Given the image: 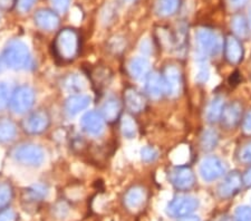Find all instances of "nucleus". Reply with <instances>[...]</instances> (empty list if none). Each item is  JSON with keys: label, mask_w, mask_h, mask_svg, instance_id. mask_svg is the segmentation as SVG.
<instances>
[{"label": "nucleus", "mask_w": 251, "mask_h": 221, "mask_svg": "<svg viewBox=\"0 0 251 221\" xmlns=\"http://www.w3.org/2000/svg\"><path fill=\"white\" fill-rule=\"evenodd\" d=\"M1 59L7 67L15 71L31 70L34 67V59L29 48L20 39H13L7 43Z\"/></svg>", "instance_id": "obj_1"}, {"label": "nucleus", "mask_w": 251, "mask_h": 221, "mask_svg": "<svg viewBox=\"0 0 251 221\" xmlns=\"http://www.w3.org/2000/svg\"><path fill=\"white\" fill-rule=\"evenodd\" d=\"M54 53L62 62H72L79 51V35L75 29L64 28L59 30L54 40Z\"/></svg>", "instance_id": "obj_2"}, {"label": "nucleus", "mask_w": 251, "mask_h": 221, "mask_svg": "<svg viewBox=\"0 0 251 221\" xmlns=\"http://www.w3.org/2000/svg\"><path fill=\"white\" fill-rule=\"evenodd\" d=\"M11 156L16 162L25 167H40L45 161V152L39 146L36 144H22L15 147L11 152Z\"/></svg>", "instance_id": "obj_3"}, {"label": "nucleus", "mask_w": 251, "mask_h": 221, "mask_svg": "<svg viewBox=\"0 0 251 221\" xmlns=\"http://www.w3.org/2000/svg\"><path fill=\"white\" fill-rule=\"evenodd\" d=\"M35 92L30 86L22 85L11 93L9 106L15 114L28 113L34 106Z\"/></svg>", "instance_id": "obj_4"}, {"label": "nucleus", "mask_w": 251, "mask_h": 221, "mask_svg": "<svg viewBox=\"0 0 251 221\" xmlns=\"http://www.w3.org/2000/svg\"><path fill=\"white\" fill-rule=\"evenodd\" d=\"M197 43L202 53L208 56L219 55L224 47V42L220 36L208 28H202L198 30Z\"/></svg>", "instance_id": "obj_5"}, {"label": "nucleus", "mask_w": 251, "mask_h": 221, "mask_svg": "<svg viewBox=\"0 0 251 221\" xmlns=\"http://www.w3.org/2000/svg\"><path fill=\"white\" fill-rule=\"evenodd\" d=\"M199 207V200L194 196H176L168 203L167 214L172 218H183L190 216Z\"/></svg>", "instance_id": "obj_6"}, {"label": "nucleus", "mask_w": 251, "mask_h": 221, "mask_svg": "<svg viewBox=\"0 0 251 221\" xmlns=\"http://www.w3.org/2000/svg\"><path fill=\"white\" fill-rule=\"evenodd\" d=\"M50 124V116L45 110H36L23 121V128L28 134L37 135L47 131Z\"/></svg>", "instance_id": "obj_7"}, {"label": "nucleus", "mask_w": 251, "mask_h": 221, "mask_svg": "<svg viewBox=\"0 0 251 221\" xmlns=\"http://www.w3.org/2000/svg\"><path fill=\"white\" fill-rule=\"evenodd\" d=\"M162 83H163V93L171 98H177L183 87L181 71L174 65L167 66L162 75Z\"/></svg>", "instance_id": "obj_8"}, {"label": "nucleus", "mask_w": 251, "mask_h": 221, "mask_svg": "<svg viewBox=\"0 0 251 221\" xmlns=\"http://www.w3.org/2000/svg\"><path fill=\"white\" fill-rule=\"evenodd\" d=\"M226 168L224 161L218 156H206L201 161L199 172L201 178L206 182H212L226 174Z\"/></svg>", "instance_id": "obj_9"}, {"label": "nucleus", "mask_w": 251, "mask_h": 221, "mask_svg": "<svg viewBox=\"0 0 251 221\" xmlns=\"http://www.w3.org/2000/svg\"><path fill=\"white\" fill-rule=\"evenodd\" d=\"M170 180L176 190H190L196 183V176L192 170L188 167H177L170 173Z\"/></svg>", "instance_id": "obj_10"}, {"label": "nucleus", "mask_w": 251, "mask_h": 221, "mask_svg": "<svg viewBox=\"0 0 251 221\" xmlns=\"http://www.w3.org/2000/svg\"><path fill=\"white\" fill-rule=\"evenodd\" d=\"M80 126L88 135L99 136L104 132L105 121L99 112L90 111L83 115L80 120Z\"/></svg>", "instance_id": "obj_11"}, {"label": "nucleus", "mask_w": 251, "mask_h": 221, "mask_svg": "<svg viewBox=\"0 0 251 221\" xmlns=\"http://www.w3.org/2000/svg\"><path fill=\"white\" fill-rule=\"evenodd\" d=\"M242 178L241 175L238 173L237 171H233L226 176L225 180L220 183L219 188H218V194L222 199L231 198L236 194H238L239 190L242 186Z\"/></svg>", "instance_id": "obj_12"}, {"label": "nucleus", "mask_w": 251, "mask_h": 221, "mask_svg": "<svg viewBox=\"0 0 251 221\" xmlns=\"http://www.w3.org/2000/svg\"><path fill=\"white\" fill-rule=\"evenodd\" d=\"M36 26L45 31H52L59 26V17L57 13L50 9H39L34 15Z\"/></svg>", "instance_id": "obj_13"}, {"label": "nucleus", "mask_w": 251, "mask_h": 221, "mask_svg": "<svg viewBox=\"0 0 251 221\" xmlns=\"http://www.w3.org/2000/svg\"><path fill=\"white\" fill-rule=\"evenodd\" d=\"M244 46H242L240 40L234 37V36H228L225 42L226 59L232 65H236L244 58Z\"/></svg>", "instance_id": "obj_14"}, {"label": "nucleus", "mask_w": 251, "mask_h": 221, "mask_svg": "<svg viewBox=\"0 0 251 221\" xmlns=\"http://www.w3.org/2000/svg\"><path fill=\"white\" fill-rule=\"evenodd\" d=\"M242 116V105L238 102L230 103L224 107V112L221 115L222 125L226 128L236 127L241 121Z\"/></svg>", "instance_id": "obj_15"}, {"label": "nucleus", "mask_w": 251, "mask_h": 221, "mask_svg": "<svg viewBox=\"0 0 251 221\" xmlns=\"http://www.w3.org/2000/svg\"><path fill=\"white\" fill-rule=\"evenodd\" d=\"M147 201V191L144 188L135 186L128 189L124 196V204L128 210L136 211L141 209Z\"/></svg>", "instance_id": "obj_16"}, {"label": "nucleus", "mask_w": 251, "mask_h": 221, "mask_svg": "<svg viewBox=\"0 0 251 221\" xmlns=\"http://www.w3.org/2000/svg\"><path fill=\"white\" fill-rule=\"evenodd\" d=\"M124 103L127 110L132 113H140L147 105V99L141 92L133 87H128L124 92Z\"/></svg>", "instance_id": "obj_17"}, {"label": "nucleus", "mask_w": 251, "mask_h": 221, "mask_svg": "<svg viewBox=\"0 0 251 221\" xmlns=\"http://www.w3.org/2000/svg\"><path fill=\"white\" fill-rule=\"evenodd\" d=\"M91 98L85 94H74L65 102V111L70 116H75L90 106Z\"/></svg>", "instance_id": "obj_18"}, {"label": "nucleus", "mask_w": 251, "mask_h": 221, "mask_svg": "<svg viewBox=\"0 0 251 221\" xmlns=\"http://www.w3.org/2000/svg\"><path fill=\"white\" fill-rule=\"evenodd\" d=\"M145 91L148 95L153 99H157L163 94V83H162V76L152 72L145 76Z\"/></svg>", "instance_id": "obj_19"}, {"label": "nucleus", "mask_w": 251, "mask_h": 221, "mask_svg": "<svg viewBox=\"0 0 251 221\" xmlns=\"http://www.w3.org/2000/svg\"><path fill=\"white\" fill-rule=\"evenodd\" d=\"M121 111H122V105L121 102L115 98H110L105 100L104 104L100 108V115L103 116L104 121L108 123H113L120 118Z\"/></svg>", "instance_id": "obj_20"}, {"label": "nucleus", "mask_w": 251, "mask_h": 221, "mask_svg": "<svg viewBox=\"0 0 251 221\" xmlns=\"http://www.w3.org/2000/svg\"><path fill=\"white\" fill-rule=\"evenodd\" d=\"M150 63L147 57H133L127 64L128 74L134 79H141L148 75Z\"/></svg>", "instance_id": "obj_21"}, {"label": "nucleus", "mask_w": 251, "mask_h": 221, "mask_svg": "<svg viewBox=\"0 0 251 221\" xmlns=\"http://www.w3.org/2000/svg\"><path fill=\"white\" fill-rule=\"evenodd\" d=\"M63 86L68 93L80 94L86 88V80L79 74H70L65 77Z\"/></svg>", "instance_id": "obj_22"}, {"label": "nucleus", "mask_w": 251, "mask_h": 221, "mask_svg": "<svg viewBox=\"0 0 251 221\" xmlns=\"http://www.w3.org/2000/svg\"><path fill=\"white\" fill-rule=\"evenodd\" d=\"M225 107V100L221 96H216L209 103L205 111V118L210 123H216L221 119L222 112Z\"/></svg>", "instance_id": "obj_23"}, {"label": "nucleus", "mask_w": 251, "mask_h": 221, "mask_svg": "<svg viewBox=\"0 0 251 221\" xmlns=\"http://www.w3.org/2000/svg\"><path fill=\"white\" fill-rule=\"evenodd\" d=\"M17 136V126L9 119H0V143L13 142Z\"/></svg>", "instance_id": "obj_24"}, {"label": "nucleus", "mask_w": 251, "mask_h": 221, "mask_svg": "<svg viewBox=\"0 0 251 221\" xmlns=\"http://www.w3.org/2000/svg\"><path fill=\"white\" fill-rule=\"evenodd\" d=\"M48 195V187L43 183L32 184L24 192V199L28 202H40Z\"/></svg>", "instance_id": "obj_25"}, {"label": "nucleus", "mask_w": 251, "mask_h": 221, "mask_svg": "<svg viewBox=\"0 0 251 221\" xmlns=\"http://www.w3.org/2000/svg\"><path fill=\"white\" fill-rule=\"evenodd\" d=\"M231 28L238 39H248L250 28L247 19L242 15H234L231 19Z\"/></svg>", "instance_id": "obj_26"}, {"label": "nucleus", "mask_w": 251, "mask_h": 221, "mask_svg": "<svg viewBox=\"0 0 251 221\" xmlns=\"http://www.w3.org/2000/svg\"><path fill=\"white\" fill-rule=\"evenodd\" d=\"M181 0H156L155 11L161 17H170L179 9Z\"/></svg>", "instance_id": "obj_27"}, {"label": "nucleus", "mask_w": 251, "mask_h": 221, "mask_svg": "<svg viewBox=\"0 0 251 221\" xmlns=\"http://www.w3.org/2000/svg\"><path fill=\"white\" fill-rule=\"evenodd\" d=\"M218 142H219V134L212 128L205 130L201 135V147L204 151L213 150L218 146Z\"/></svg>", "instance_id": "obj_28"}, {"label": "nucleus", "mask_w": 251, "mask_h": 221, "mask_svg": "<svg viewBox=\"0 0 251 221\" xmlns=\"http://www.w3.org/2000/svg\"><path fill=\"white\" fill-rule=\"evenodd\" d=\"M121 130L124 138L128 140L134 139L137 134V125L135 121L133 120L131 115H124L121 121Z\"/></svg>", "instance_id": "obj_29"}, {"label": "nucleus", "mask_w": 251, "mask_h": 221, "mask_svg": "<svg viewBox=\"0 0 251 221\" xmlns=\"http://www.w3.org/2000/svg\"><path fill=\"white\" fill-rule=\"evenodd\" d=\"M13 188L8 183H0V210L6 208L13 199Z\"/></svg>", "instance_id": "obj_30"}, {"label": "nucleus", "mask_w": 251, "mask_h": 221, "mask_svg": "<svg viewBox=\"0 0 251 221\" xmlns=\"http://www.w3.org/2000/svg\"><path fill=\"white\" fill-rule=\"evenodd\" d=\"M10 88L5 82H0V112L5 111L10 103Z\"/></svg>", "instance_id": "obj_31"}, {"label": "nucleus", "mask_w": 251, "mask_h": 221, "mask_svg": "<svg viewBox=\"0 0 251 221\" xmlns=\"http://www.w3.org/2000/svg\"><path fill=\"white\" fill-rule=\"evenodd\" d=\"M209 75H210V72H209L208 64H206L205 62H200L199 65H198L196 80L198 83L203 84L209 79Z\"/></svg>", "instance_id": "obj_32"}, {"label": "nucleus", "mask_w": 251, "mask_h": 221, "mask_svg": "<svg viewBox=\"0 0 251 221\" xmlns=\"http://www.w3.org/2000/svg\"><path fill=\"white\" fill-rule=\"evenodd\" d=\"M234 221H251V208L248 206H240L234 211Z\"/></svg>", "instance_id": "obj_33"}, {"label": "nucleus", "mask_w": 251, "mask_h": 221, "mask_svg": "<svg viewBox=\"0 0 251 221\" xmlns=\"http://www.w3.org/2000/svg\"><path fill=\"white\" fill-rule=\"evenodd\" d=\"M141 159L144 162L150 163L157 159V151L152 147H144L141 148Z\"/></svg>", "instance_id": "obj_34"}, {"label": "nucleus", "mask_w": 251, "mask_h": 221, "mask_svg": "<svg viewBox=\"0 0 251 221\" xmlns=\"http://www.w3.org/2000/svg\"><path fill=\"white\" fill-rule=\"evenodd\" d=\"M50 3L56 13L65 14L70 7L71 0H50Z\"/></svg>", "instance_id": "obj_35"}, {"label": "nucleus", "mask_w": 251, "mask_h": 221, "mask_svg": "<svg viewBox=\"0 0 251 221\" xmlns=\"http://www.w3.org/2000/svg\"><path fill=\"white\" fill-rule=\"evenodd\" d=\"M36 0H16V8L19 13L25 14L28 13L32 7H34Z\"/></svg>", "instance_id": "obj_36"}, {"label": "nucleus", "mask_w": 251, "mask_h": 221, "mask_svg": "<svg viewBox=\"0 0 251 221\" xmlns=\"http://www.w3.org/2000/svg\"><path fill=\"white\" fill-rule=\"evenodd\" d=\"M239 160L241 161L242 163L246 164H251V142L241 148L240 153H239Z\"/></svg>", "instance_id": "obj_37"}, {"label": "nucleus", "mask_w": 251, "mask_h": 221, "mask_svg": "<svg viewBox=\"0 0 251 221\" xmlns=\"http://www.w3.org/2000/svg\"><path fill=\"white\" fill-rule=\"evenodd\" d=\"M108 47H110V49L112 51H114V53H120V51H122L125 47L124 39L121 37L112 38L110 44H108Z\"/></svg>", "instance_id": "obj_38"}, {"label": "nucleus", "mask_w": 251, "mask_h": 221, "mask_svg": "<svg viewBox=\"0 0 251 221\" xmlns=\"http://www.w3.org/2000/svg\"><path fill=\"white\" fill-rule=\"evenodd\" d=\"M242 131H244L245 134L251 135V111L244 119V122H242Z\"/></svg>", "instance_id": "obj_39"}, {"label": "nucleus", "mask_w": 251, "mask_h": 221, "mask_svg": "<svg viewBox=\"0 0 251 221\" xmlns=\"http://www.w3.org/2000/svg\"><path fill=\"white\" fill-rule=\"evenodd\" d=\"M15 5H16V0H0V8L3 10L10 9V8Z\"/></svg>", "instance_id": "obj_40"}, {"label": "nucleus", "mask_w": 251, "mask_h": 221, "mask_svg": "<svg viewBox=\"0 0 251 221\" xmlns=\"http://www.w3.org/2000/svg\"><path fill=\"white\" fill-rule=\"evenodd\" d=\"M242 182H244L245 186L251 187V168L246 171V173L242 176Z\"/></svg>", "instance_id": "obj_41"}, {"label": "nucleus", "mask_w": 251, "mask_h": 221, "mask_svg": "<svg viewBox=\"0 0 251 221\" xmlns=\"http://www.w3.org/2000/svg\"><path fill=\"white\" fill-rule=\"evenodd\" d=\"M249 0H229L230 5H231L233 8H241L246 6L248 3Z\"/></svg>", "instance_id": "obj_42"}, {"label": "nucleus", "mask_w": 251, "mask_h": 221, "mask_svg": "<svg viewBox=\"0 0 251 221\" xmlns=\"http://www.w3.org/2000/svg\"><path fill=\"white\" fill-rule=\"evenodd\" d=\"M141 50H142V53H144V54L150 53V44H149L148 40H144V42H142Z\"/></svg>", "instance_id": "obj_43"}, {"label": "nucleus", "mask_w": 251, "mask_h": 221, "mask_svg": "<svg viewBox=\"0 0 251 221\" xmlns=\"http://www.w3.org/2000/svg\"><path fill=\"white\" fill-rule=\"evenodd\" d=\"M179 221H201V219L199 218L198 216H187V217H183V218H181Z\"/></svg>", "instance_id": "obj_44"}, {"label": "nucleus", "mask_w": 251, "mask_h": 221, "mask_svg": "<svg viewBox=\"0 0 251 221\" xmlns=\"http://www.w3.org/2000/svg\"><path fill=\"white\" fill-rule=\"evenodd\" d=\"M249 22L251 24V10H250V13H249Z\"/></svg>", "instance_id": "obj_45"}, {"label": "nucleus", "mask_w": 251, "mask_h": 221, "mask_svg": "<svg viewBox=\"0 0 251 221\" xmlns=\"http://www.w3.org/2000/svg\"><path fill=\"white\" fill-rule=\"evenodd\" d=\"M0 71H1V60H0Z\"/></svg>", "instance_id": "obj_46"}, {"label": "nucleus", "mask_w": 251, "mask_h": 221, "mask_svg": "<svg viewBox=\"0 0 251 221\" xmlns=\"http://www.w3.org/2000/svg\"><path fill=\"white\" fill-rule=\"evenodd\" d=\"M127 1H131V0H127Z\"/></svg>", "instance_id": "obj_47"}]
</instances>
